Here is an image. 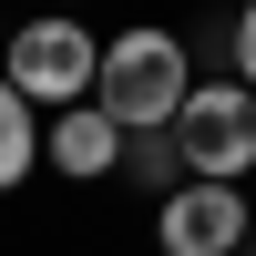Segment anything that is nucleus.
<instances>
[{"label":"nucleus","instance_id":"f257e3e1","mask_svg":"<svg viewBox=\"0 0 256 256\" xmlns=\"http://www.w3.org/2000/svg\"><path fill=\"white\" fill-rule=\"evenodd\" d=\"M195 92V41L164 31V20H123L102 31V72H92V113L113 134H164Z\"/></svg>","mask_w":256,"mask_h":256},{"label":"nucleus","instance_id":"f03ea898","mask_svg":"<svg viewBox=\"0 0 256 256\" xmlns=\"http://www.w3.org/2000/svg\"><path fill=\"white\" fill-rule=\"evenodd\" d=\"M92 72H102V31L82 10H31V20L0 31V82H10L41 123L72 113V102H92Z\"/></svg>","mask_w":256,"mask_h":256},{"label":"nucleus","instance_id":"7ed1b4c3","mask_svg":"<svg viewBox=\"0 0 256 256\" xmlns=\"http://www.w3.org/2000/svg\"><path fill=\"white\" fill-rule=\"evenodd\" d=\"M164 144H174L184 184H246L256 174V92L236 72H205L184 92V113L164 123Z\"/></svg>","mask_w":256,"mask_h":256},{"label":"nucleus","instance_id":"20e7f679","mask_svg":"<svg viewBox=\"0 0 256 256\" xmlns=\"http://www.w3.org/2000/svg\"><path fill=\"white\" fill-rule=\"evenodd\" d=\"M246 246H256L246 184H174L154 205V256H246Z\"/></svg>","mask_w":256,"mask_h":256},{"label":"nucleus","instance_id":"39448f33","mask_svg":"<svg viewBox=\"0 0 256 256\" xmlns=\"http://www.w3.org/2000/svg\"><path fill=\"white\" fill-rule=\"evenodd\" d=\"M41 174H62V184H113V174H123V134L92 113V102H72V113L41 123Z\"/></svg>","mask_w":256,"mask_h":256},{"label":"nucleus","instance_id":"423d86ee","mask_svg":"<svg viewBox=\"0 0 256 256\" xmlns=\"http://www.w3.org/2000/svg\"><path fill=\"white\" fill-rule=\"evenodd\" d=\"M31 174H41V113L0 82V195H20Z\"/></svg>","mask_w":256,"mask_h":256},{"label":"nucleus","instance_id":"0eeeda50","mask_svg":"<svg viewBox=\"0 0 256 256\" xmlns=\"http://www.w3.org/2000/svg\"><path fill=\"white\" fill-rule=\"evenodd\" d=\"M113 184H134V195H174V184H184V164H174V144H164V134H123V174Z\"/></svg>","mask_w":256,"mask_h":256},{"label":"nucleus","instance_id":"6e6552de","mask_svg":"<svg viewBox=\"0 0 256 256\" xmlns=\"http://www.w3.org/2000/svg\"><path fill=\"white\" fill-rule=\"evenodd\" d=\"M226 52H236V82L256 92V0H236V20H226Z\"/></svg>","mask_w":256,"mask_h":256},{"label":"nucleus","instance_id":"1a4fd4ad","mask_svg":"<svg viewBox=\"0 0 256 256\" xmlns=\"http://www.w3.org/2000/svg\"><path fill=\"white\" fill-rule=\"evenodd\" d=\"M41 10H92V0H41Z\"/></svg>","mask_w":256,"mask_h":256},{"label":"nucleus","instance_id":"9d476101","mask_svg":"<svg viewBox=\"0 0 256 256\" xmlns=\"http://www.w3.org/2000/svg\"><path fill=\"white\" fill-rule=\"evenodd\" d=\"M246 256H256V246H246Z\"/></svg>","mask_w":256,"mask_h":256}]
</instances>
